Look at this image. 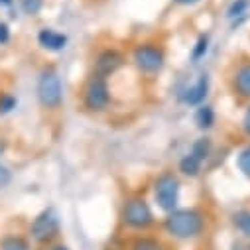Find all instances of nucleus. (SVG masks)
Returning <instances> with one entry per match:
<instances>
[{"label":"nucleus","mask_w":250,"mask_h":250,"mask_svg":"<svg viewBox=\"0 0 250 250\" xmlns=\"http://www.w3.org/2000/svg\"><path fill=\"white\" fill-rule=\"evenodd\" d=\"M128 63L144 79H158L167 65V47L162 40L146 38L130 45Z\"/></svg>","instance_id":"f257e3e1"},{"label":"nucleus","mask_w":250,"mask_h":250,"mask_svg":"<svg viewBox=\"0 0 250 250\" xmlns=\"http://www.w3.org/2000/svg\"><path fill=\"white\" fill-rule=\"evenodd\" d=\"M162 229L173 240H193L205 232L207 215L199 207H177L171 213H166Z\"/></svg>","instance_id":"f03ea898"},{"label":"nucleus","mask_w":250,"mask_h":250,"mask_svg":"<svg viewBox=\"0 0 250 250\" xmlns=\"http://www.w3.org/2000/svg\"><path fill=\"white\" fill-rule=\"evenodd\" d=\"M79 106L87 114H104L112 104V89L108 79L89 71L79 87Z\"/></svg>","instance_id":"7ed1b4c3"},{"label":"nucleus","mask_w":250,"mask_h":250,"mask_svg":"<svg viewBox=\"0 0 250 250\" xmlns=\"http://www.w3.org/2000/svg\"><path fill=\"white\" fill-rule=\"evenodd\" d=\"M36 99L40 106L47 112H55L63 106L65 89L61 81V73L55 65H43L36 79Z\"/></svg>","instance_id":"20e7f679"},{"label":"nucleus","mask_w":250,"mask_h":250,"mask_svg":"<svg viewBox=\"0 0 250 250\" xmlns=\"http://www.w3.org/2000/svg\"><path fill=\"white\" fill-rule=\"evenodd\" d=\"M120 223L132 232H146L156 225V215L150 201L140 195H128L120 205Z\"/></svg>","instance_id":"39448f33"},{"label":"nucleus","mask_w":250,"mask_h":250,"mask_svg":"<svg viewBox=\"0 0 250 250\" xmlns=\"http://www.w3.org/2000/svg\"><path fill=\"white\" fill-rule=\"evenodd\" d=\"M181 175L167 167V169H162L154 179H152V197H154V203L158 205L160 211L164 213H171L173 209L179 207V201H181Z\"/></svg>","instance_id":"423d86ee"},{"label":"nucleus","mask_w":250,"mask_h":250,"mask_svg":"<svg viewBox=\"0 0 250 250\" xmlns=\"http://www.w3.org/2000/svg\"><path fill=\"white\" fill-rule=\"evenodd\" d=\"M128 63V55L116 45H103L95 51L91 61V73L112 79L116 73H120Z\"/></svg>","instance_id":"0eeeda50"},{"label":"nucleus","mask_w":250,"mask_h":250,"mask_svg":"<svg viewBox=\"0 0 250 250\" xmlns=\"http://www.w3.org/2000/svg\"><path fill=\"white\" fill-rule=\"evenodd\" d=\"M59 230H61L59 217L53 209L47 207L32 219L28 232H30V238L38 244H53V240L59 236Z\"/></svg>","instance_id":"6e6552de"},{"label":"nucleus","mask_w":250,"mask_h":250,"mask_svg":"<svg viewBox=\"0 0 250 250\" xmlns=\"http://www.w3.org/2000/svg\"><path fill=\"white\" fill-rule=\"evenodd\" d=\"M229 91L240 103H250V55H240L234 59L229 71Z\"/></svg>","instance_id":"1a4fd4ad"},{"label":"nucleus","mask_w":250,"mask_h":250,"mask_svg":"<svg viewBox=\"0 0 250 250\" xmlns=\"http://www.w3.org/2000/svg\"><path fill=\"white\" fill-rule=\"evenodd\" d=\"M211 93V73L201 71L189 85H185L179 93H177V101L183 106H189V108H197L201 104L207 103Z\"/></svg>","instance_id":"9d476101"},{"label":"nucleus","mask_w":250,"mask_h":250,"mask_svg":"<svg viewBox=\"0 0 250 250\" xmlns=\"http://www.w3.org/2000/svg\"><path fill=\"white\" fill-rule=\"evenodd\" d=\"M36 42L47 53H61V51H65L67 45H69V36L65 32L53 28V26H43V28L38 30Z\"/></svg>","instance_id":"9b49d317"},{"label":"nucleus","mask_w":250,"mask_h":250,"mask_svg":"<svg viewBox=\"0 0 250 250\" xmlns=\"http://www.w3.org/2000/svg\"><path fill=\"white\" fill-rule=\"evenodd\" d=\"M250 16V0H230L225 8V18L229 20L230 28H240Z\"/></svg>","instance_id":"f8f14e48"},{"label":"nucleus","mask_w":250,"mask_h":250,"mask_svg":"<svg viewBox=\"0 0 250 250\" xmlns=\"http://www.w3.org/2000/svg\"><path fill=\"white\" fill-rule=\"evenodd\" d=\"M193 122H195V128L201 134H209L215 126H217V110L211 103H205L201 106L195 108L193 112Z\"/></svg>","instance_id":"ddd939ff"},{"label":"nucleus","mask_w":250,"mask_h":250,"mask_svg":"<svg viewBox=\"0 0 250 250\" xmlns=\"http://www.w3.org/2000/svg\"><path fill=\"white\" fill-rule=\"evenodd\" d=\"M203 167L205 164L199 162L195 156H191L189 152H185L179 160H177V167L175 171L181 175V177H187V179H197L201 173H203Z\"/></svg>","instance_id":"4468645a"},{"label":"nucleus","mask_w":250,"mask_h":250,"mask_svg":"<svg viewBox=\"0 0 250 250\" xmlns=\"http://www.w3.org/2000/svg\"><path fill=\"white\" fill-rule=\"evenodd\" d=\"M187 152H189L191 156H195L199 162L207 164L215 154V142H213V138L209 134H201L191 142V146H189Z\"/></svg>","instance_id":"2eb2a0df"},{"label":"nucleus","mask_w":250,"mask_h":250,"mask_svg":"<svg viewBox=\"0 0 250 250\" xmlns=\"http://www.w3.org/2000/svg\"><path fill=\"white\" fill-rule=\"evenodd\" d=\"M209 51H211V34L209 32H201L195 38V42H193V45L189 49V63L191 65H199L201 61L209 55Z\"/></svg>","instance_id":"dca6fc26"},{"label":"nucleus","mask_w":250,"mask_h":250,"mask_svg":"<svg viewBox=\"0 0 250 250\" xmlns=\"http://www.w3.org/2000/svg\"><path fill=\"white\" fill-rule=\"evenodd\" d=\"M128 250H167V246L164 244L162 238L158 236H150V234H138L132 238Z\"/></svg>","instance_id":"f3484780"},{"label":"nucleus","mask_w":250,"mask_h":250,"mask_svg":"<svg viewBox=\"0 0 250 250\" xmlns=\"http://www.w3.org/2000/svg\"><path fill=\"white\" fill-rule=\"evenodd\" d=\"M234 167L236 171L246 179L250 181V142H246L234 156Z\"/></svg>","instance_id":"a211bd4d"},{"label":"nucleus","mask_w":250,"mask_h":250,"mask_svg":"<svg viewBox=\"0 0 250 250\" xmlns=\"http://www.w3.org/2000/svg\"><path fill=\"white\" fill-rule=\"evenodd\" d=\"M0 250H32V246L26 236L10 232L0 238Z\"/></svg>","instance_id":"6ab92c4d"},{"label":"nucleus","mask_w":250,"mask_h":250,"mask_svg":"<svg viewBox=\"0 0 250 250\" xmlns=\"http://www.w3.org/2000/svg\"><path fill=\"white\" fill-rule=\"evenodd\" d=\"M232 225H234V229L242 236L250 238V209H238V211H234L232 213Z\"/></svg>","instance_id":"aec40b11"},{"label":"nucleus","mask_w":250,"mask_h":250,"mask_svg":"<svg viewBox=\"0 0 250 250\" xmlns=\"http://www.w3.org/2000/svg\"><path fill=\"white\" fill-rule=\"evenodd\" d=\"M18 4H20V10L30 16V18H36L43 12L45 8V0H18Z\"/></svg>","instance_id":"412c9836"},{"label":"nucleus","mask_w":250,"mask_h":250,"mask_svg":"<svg viewBox=\"0 0 250 250\" xmlns=\"http://www.w3.org/2000/svg\"><path fill=\"white\" fill-rule=\"evenodd\" d=\"M18 108V97L14 93H0V118L12 114Z\"/></svg>","instance_id":"4be33fe9"},{"label":"nucleus","mask_w":250,"mask_h":250,"mask_svg":"<svg viewBox=\"0 0 250 250\" xmlns=\"http://www.w3.org/2000/svg\"><path fill=\"white\" fill-rule=\"evenodd\" d=\"M240 132L250 142V103L244 106V112H242V118H240Z\"/></svg>","instance_id":"5701e85b"},{"label":"nucleus","mask_w":250,"mask_h":250,"mask_svg":"<svg viewBox=\"0 0 250 250\" xmlns=\"http://www.w3.org/2000/svg\"><path fill=\"white\" fill-rule=\"evenodd\" d=\"M12 171L10 167H6L2 162H0V189H6V187L12 183Z\"/></svg>","instance_id":"b1692460"},{"label":"nucleus","mask_w":250,"mask_h":250,"mask_svg":"<svg viewBox=\"0 0 250 250\" xmlns=\"http://www.w3.org/2000/svg\"><path fill=\"white\" fill-rule=\"evenodd\" d=\"M10 40H12V30H10L8 22L0 20V47H2V45H8Z\"/></svg>","instance_id":"393cba45"},{"label":"nucleus","mask_w":250,"mask_h":250,"mask_svg":"<svg viewBox=\"0 0 250 250\" xmlns=\"http://www.w3.org/2000/svg\"><path fill=\"white\" fill-rule=\"evenodd\" d=\"M201 2H205V0H171V4L177 8H195Z\"/></svg>","instance_id":"a878e982"},{"label":"nucleus","mask_w":250,"mask_h":250,"mask_svg":"<svg viewBox=\"0 0 250 250\" xmlns=\"http://www.w3.org/2000/svg\"><path fill=\"white\" fill-rule=\"evenodd\" d=\"M45 250H71L67 244H61V242H57V244H49Z\"/></svg>","instance_id":"bb28decb"},{"label":"nucleus","mask_w":250,"mask_h":250,"mask_svg":"<svg viewBox=\"0 0 250 250\" xmlns=\"http://www.w3.org/2000/svg\"><path fill=\"white\" fill-rule=\"evenodd\" d=\"M16 0H0V8H10Z\"/></svg>","instance_id":"cd10ccee"}]
</instances>
